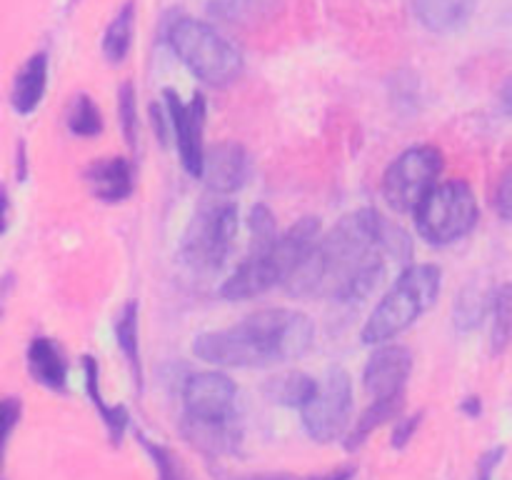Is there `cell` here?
Returning a JSON list of instances; mask_svg holds the SVG:
<instances>
[{
    "label": "cell",
    "mask_w": 512,
    "mask_h": 480,
    "mask_svg": "<svg viewBox=\"0 0 512 480\" xmlns=\"http://www.w3.org/2000/svg\"><path fill=\"white\" fill-rule=\"evenodd\" d=\"M385 223L388 220L373 208L345 215L315 243L285 290L295 298H335L345 303L368 298L385 275Z\"/></svg>",
    "instance_id": "obj_1"
},
{
    "label": "cell",
    "mask_w": 512,
    "mask_h": 480,
    "mask_svg": "<svg viewBox=\"0 0 512 480\" xmlns=\"http://www.w3.org/2000/svg\"><path fill=\"white\" fill-rule=\"evenodd\" d=\"M315 325L300 310L265 308L225 330L193 340V355L223 368H268L298 360L313 348Z\"/></svg>",
    "instance_id": "obj_2"
},
{
    "label": "cell",
    "mask_w": 512,
    "mask_h": 480,
    "mask_svg": "<svg viewBox=\"0 0 512 480\" xmlns=\"http://www.w3.org/2000/svg\"><path fill=\"white\" fill-rule=\"evenodd\" d=\"M235 400H238V385L228 375L218 370L190 375L183 385V420H180V430L188 443L210 458L235 453L243 440Z\"/></svg>",
    "instance_id": "obj_3"
},
{
    "label": "cell",
    "mask_w": 512,
    "mask_h": 480,
    "mask_svg": "<svg viewBox=\"0 0 512 480\" xmlns=\"http://www.w3.org/2000/svg\"><path fill=\"white\" fill-rule=\"evenodd\" d=\"M320 220L308 215L278 235L270 248L248 250L243 263L220 285V298L248 300L265 293L273 285L288 283L290 275L300 268L310 250L318 243Z\"/></svg>",
    "instance_id": "obj_4"
},
{
    "label": "cell",
    "mask_w": 512,
    "mask_h": 480,
    "mask_svg": "<svg viewBox=\"0 0 512 480\" xmlns=\"http://www.w3.org/2000/svg\"><path fill=\"white\" fill-rule=\"evenodd\" d=\"M440 288H443V270L438 265L420 263L405 268L393 288L370 313L360 333L363 343L383 345L385 340H393L395 335L408 330L425 310L433 308Z\"/></svg>",
    "instance_id": "obj_5"
},
{
    "label": "cell",
    "mask_w": 512,
    "mask_h": 480,
    "mask_svg": "<svg viewBox=\"0 0 512 480\" xmlns=\"http://www.w3.org/2000/svg\"><path fill=\"white\" fill-rule=\"evenodd\" d=\"M165 38L185 68L203 83L230 85L243 70V55L205 20L193 15H173L165 23Z\"/></svg>",
    "instance_id": "obj_6"
},
{
    "label": "cell",
    "mask_w": 512,
    "mask_h": 480,
    "mask_svg": "<svg viewBox=\"0 0 512 480\" xmlns=\"http://www.w3.org/2000/svg\"><path fill=\"white\" fill-rule=\"evenodd\" d=\"M480 220L475 193L465 180H445L435 185L415 210V228L430 245H450L473 233Z\"/></svg>",
    "instance_id": "obj_7"
},
{
    "label": "cell",
    "mask_w": 512,
    "mask_h": 480,
    "mask_svg": "<svg viewBox=\"0 0 512 480\" xmlns=\"http://www.w3.org/2000/svg\"><path fill=\"white\" fill-rule=\"evenodd\" d=\"M238 235V208L235 203H208L195 213L185 230L180 258L198 273H215L223 268Z\"/></svg>",
    "instance_id": "obj_8"
},
{
    "label": "cell",
    "mask_w": 512,
    "mask_h": 480,
    "mask_svg": "<svg viewBox=\"0 0 512 480\" xmlns=\"http://www.w3.org/2000/svg\"><path fill=\"white\" fill-rule=\"evenodd\" d=\"M443 153L433 145H415L400 153L383 175V198L395 213H415L425 195L435 188Z\"/></svg>",
    "instance_id": "obj_9"
},
{
    "label": "cell",
    "mask_w": 512,
    "mask_h": 480,
    "mask_svg": "<svg viewBox=\"0 0 512 480\" xmlns=\"http://www.w3.org/2000/svg\"><path fill=\"white\" fill-rule=\"evenodd\" d=\"M353 418V378L345 368H328L315 398L300 410L303 428L315 443H333Z\"/></svg>",
    "instance_id": "obj_10"
},
{
    "label": "cell",
    "mask_w": 512,
    "mask_h": 480,
    "mask_svg": "<svg viewBox=\"0 0 512 480\" xmlns=\"http://www.w3.org/2000/svg\"><path fill=\"white\" fill-rule=\"evenodd\" d=\"M163 103L168 108L170 125H173L175 133V148H178L180 163L188 170L193 178H203L205 168V153L203 148V133H205V98L200 93L193 95L190 103H183L180 95L175 90H165Z\"/></svg>",
    "instance_id": "obj_11"
},
{
    "label": "cell",
    "mask_w": 512,
    "mask_h": 480,
    "mask_svg": "<svg viewBox=\"0 0 512 480\" xmlns=\"http://www.w3.org/2000/svg\"><path fill=\"white\" fill-rule=\"evenodd\" d=\"M410 373H413V353L405 345H380L365 365V390L373 400L398 398L403 395Z\"/></svg>",
    "instance_id": "obj_12"
},
{
    "label": "cell",
    "mask_w": 512,
    "mask_h": 480,
    "mask_svg": "<svg viewBox=\"0 0 512 480\" xmlns=\"http://www.w3.org/2000/svg\"><path fill=\"white\" fill-rule=\"evenodd\" d=\"M250 178V158L243 145L220 143L205 153L203 183L208 190L218 195H233L248 183Z\"/></svg>",
    "instance_id": "obj_13"
},
{
    "label": "cell",
    "mask_w": 512,
    "mask_h": 480,
    "mask_svg": "<svg viewBox=\"0 0 512 480\" xmlns=\"http://www.w3.org/2000/svg\"><path fill=\"white\" fill-rule=\"evenodd\" d=\"M90 190L103 203H123L133 195V165L125 158H98L88 170H85Z\"/></svg>",
    "instance_id": "obj_14"
},
{
    "label": "cell",
    "mask_w": 512,
    "mask_h": 480,
    "mask_svg": "<svg viewBox=\"0 0 512 480\" xmlns=\"http://www.w3.org/2000/svg\"><path fill=\"white\" fill-rule=\"evenodd\" d=\"M478 0H413L415 18L430 33H453L473 18Z\"/></svg>",
    "instance_id": "obj_15"
},
{
    "label": "cell",
    "mask_w": 512,
    "mask_h": 480,
    "mask_svg": "<svg viewBox=\"0 0 512 480\" xmlns=\"http://www.w3.org/2000/svg\"><path fill=\"white\" fill-rule=\"evenodd\" d=\"M45 88H48V55L35 53L25 60V65L15 75L13 93H10V103H13L15 113H33L40 100H43Z\"/></svg>",
    "instance_id": "obj_16"
},
{
    "label": "cell",
    "mask_w": 512,
    "mask_h": 480,
    "mask_svg": "<svg viewBox=\"0 0 512 480\" xmlns=\"http://www.w3.org/2000/svg\"><path fill=\"white\" fill-rule=\"evenodd\" d=\"M28 370L35 383L50 390H65L68 385V363L58 345L50 338H35L28 348Z\"/></svg>",
    "instance_id": "obj_17"
},
{
    "label": "cell",
    "mask_w": 512,
    "mask_h": 480,
    "mask_svg": "<svg viewBox=\"0 0 512 480\" xmlns=\"http://www.w3.org/2000/svg\"><path fill=\"white\" fill-rule=\"evenodd\" d=\"M83 375H85V390H88V398L90 403L95 405V410H98L105 430H108L110 443L120 445L130 420L128 410H125V405H105L103 393H100V368L98 363H95L93 355H85L83 358Z\"/></svg>",
    "instance_id": "obj_18"
},
{
    "label": "cell",
    "mask_w": 512,
    "mask_h": 480,
    "mask_svg": "<svg viewBox=\"0 0 512 480\" xmlns=\"http://www.w3.org/2000/svg\"><path fill=\"white\" fill-rule=\"evenodd\" d=\"M318 388L320 380H315L313 375L300 373V370H288V373L275 375V378L265 383V395H268V400L285 405V408L303 410L315 398Z\"/></svg>",
    "instance_id": "obj_19"
},
{
    "label": "cell",
    "mask_w": 512,
    "mask_h": 480,
    "mask_svg": "<svg viewBox=\"0 0 512 480\" xmlns=\"http://www.w3.org/2000/svg\"><path fill=\"white\" fill-rule=\"evenodd\" d=\"M138 303L128 300L120 308L118 318H115V340L123 353L125 363H128L130 375L135 380V388L143 390V363H140V340H138Z\"/></svg>",
    "instance_id": "obj_20"
},
{
    "label": "cell",
    "mask_w": 512,
    "mask_h": 480,
    "mask_svg": "<svg viewBox=\"0 0 512 480\" xmlns=\"http://www.w3.org/2000/svg\"><path fill=\"white\" fill-rule=\"evenodd\" d=\"M400 413H403V395H398V398L373 400V403H370L368 408L360 413V418L355 420V425L350 428V433L345 435V448H348L350 453H353V450H358L360 445H365V440H368L370 435L380 428V425H385L388 420H393V418H400Z\"/></svg>",
    "instance_id": "obj_21"
},
{
    "label": "cell",
    "mask_w": 512,
    "mask_h": 480,
    "mask_svg": "<svg viewBox=\"0 0 512 480\" xmlns=\"http://www.w3.org/2000/svg\"><path fill=\"white\" fill-rule=\"evenodd\" d=\"M133 30H135V0H125L123 8L118 10L113 20H110L108 30L103 35V55L113 65L123 63L133 45Z\"/></svg>",
    "instance_id": "obj_22"
},
{
    "label": "cell",
    "mask_w": 512,
    "mask_h": 480,
    "mask_svg": "<svg viewBox=\"0 0 512 480\" xmlns=\"http://www.w3.org/2000/svg\"><path fill=\"white\" fill-rule=\"evenodd\" d=\"M280 0H210L208 15L225 23H253L278 8Z\"/></svg>",
    "instance_id": "obj_23"
},
{
    "label": "cell",
    "mask_w": 512,
    "mask_h": 480,
    "mask_svg": "<svg viewBox=\"0 0 512 480\" xmlns=\"http://www.w3.org/2000/svg\"><path fill=\"white\" fill-rule=\"evenodd\" d=\"M512 343V283L500 285L493 295V330H490V348L503 353Z\"/></svg>",
    "instance_id": "obj_24"
},
{
    "label": "cell",
    "mask_w": 512,
    "mask_h": 480,
    "mask_svg": "<svg viewBox=\"0 0 512 480\" xmlns=\"http://www.w3.org/2000/svg\"><path fill=\"white\" fill-rule=\"evenodd\" d=\"M68 128L78 138H95L103 130V115L90 95H75L68 108Z\"/></svg>",
    "instance_id": "obj_25"
},
{
    "label": "cell",
    "mask_w": 512,
    "mask_h": 480,
    "mask_svg": "<svg viewBox=\"0 0 512 480\" xmlns=\"http://www.w3.org/2000/svg\"><path fill=\"white\" fill-rule=\"evenodd\" d=\"M118 125L125 143L135 148L138 143V100H135V88L130 80H125L118 88Z\"/></svg>",
    "instance_id": "obj_26"
},
{
    "label": "cell",
    "mask_w": 512,
    "mask_h": 480,
    "mask_svg": "<svg viewBox=\"0 0 512 480\" xmlns=\"http://www.w3.org/2000/svg\"><path fill=\"white\" fill-rule=\"evenodd\" d=\"M138 440L145 448V453L150 455V460H153L155 470H158V480H190V475L185 473L183 465L178 463L173 450H168L160 443H153V440L145 438L143 433H138Z\"/></svg>",
    "instance_id": "obj_27"
},
{
    "label": "cell",
    "mask_w": 512,
    "mask_h": 480,
    "mask_svg": "<svg viewBox=\"0 0 512 480\" xmlns=\"http://www.w3.org/2000/svg\"><path fill=\"white\" fill-rule=\"evenodd\" d=\"M250 250L270 248V245L278 240V223H275V215L268 205H255L250 210Z\"/></svg>",
    "instance_id": "obj_28"
},
{
    "label": "cell",
    "mask_w": 512,
    "mask_h": 480,
    "mask_svg": "<svg viewBox=\"0 0 512 480\" xmlns=\"http://www.w3.org/2000/svg\"><path fill=\"white\" fill-rule=\"evenodd\" d=\"M455 310H458V328L470 330V328H475V325H478L480 318H483L485 305L480 303V295L470 298L468 293H463L458 298V305H455Z\"/></svg>",
    "instance_id": "obj_29"
},
{
    "label": "cell",
    "mask_w": 512,
    "mask_h": 480,
    "mask_svg": "<svg viewBox=\"0 0 512 480\" xmlns=\"http://www.w3.org/2000/svg\"><path fill=\"white\" fill-rule=\"evenodd\" d=\"M495 210H498L500 218L512 223V165L505 170L498 183V190H495Z\"/></svg>",
    "instance_id": "obj_30"
},
{
    "label": "cell",
    "mask_w": 512,
    "mask_h": 480,
    "mask_svg": "<svg viewBox=\"0 0 512 480\" xmlns=\"http://www.w3.org/2000/svg\"><path fill=\"white\" fill-rule=\"evenodd\" d=\"M503 458H505L503 445H500V448L485 450L478 460V473H475V480H493L495 470H498V465L503 463Z\"/></svg>",
    "instance_id": "obj_31"
},
{
    "label": "cell",
    "mask_w": 512,
    "mask_h": 480,
    "mask_svg": "<svg viewBox=\"0 0 512 480\" xmlns=\"http://www.w3.org/2000/svg\"><path fill=\"white\" fill-rule=\"evenodd\" d=\"M420 420H423V413H415V415H410V418H403L398 425H395L393 448L400 450L410 443V438H413L415 430H418Z\"/></svg>",
    "instance_id": "obj_32"
},
{
    "label": "cell",
    "mask_w": 512,
    "mask_h": 480,
    "mask_svg": "<svg viewBox=\"0 0 512 480\" xmlns=\"http://www.w3.org/2000/svg\"><path fill=\"white\" fill-rule=\"evenodd\" d=\"M150 118H153L155 138H158V143L165 145V143H168L170 130H173V125H170V115H165L163 105L153 103V105H150Z\"/></svg>",
    "instance_id": "obj_33"
},
{
    "label": "cell",
    "mask_w": 512,
    "mask_h": 480,
    "mask_svg": "<svg viewBox=\"0 0 512 480\" xmlns=\"http://www.w3.org/2000/svg\"><path fill=\"white\" fill-rule=\"evenodd\" d=\"M20 413H23V405H20V400L18 398H5V405H3L5 443H8L10 435H13L15 425H18V420H20Z\"/></svg>",
    "instance_id": "obj_34"
},
{
    "label": "cell",
    "mask_w": 512,
    "mask_h": 480,
    "mask_svg": "<svg viewBox=\"0 0 512 480\" xmlns=\"http://www.w3.org/2000/svg\"><path fill=\"white\" fill-rule=\"evenodd\" d=\"M500 108H503L505 115H510L512 118V75H508L503 83V88H500Z\"/></svg>",
    "instance_id": "obj_35"
},
{
    "label": "cell",
    "mask_w": 512,
    "mask_h": 480,
    "mask_svg": "<svg viewBox=\"0 0 512 480\" xmlns=\"http://www.w3.org/2000/svg\"><path fill=\"white\" fill-rule=\"evenodd\" d=\"M353 475H355V468L345 465V468L330 470V473H325V475H313V478H308V480H353Z\"/></svg>",
    "instance_id": "obj_36"
},
{
    "label": "cell",
    "mask_w": 512,
    "mask_h": 480,
    "mask_svg": "<svg viewBox=\"0 0 512 480\" xmlns=\"http://www.w3.org/2000/svg\"><path fill=\"white\" fill-rule=\"evenodd\" d=\"M460 408H463V413L470 415V418H478V415L483 413V403H480V398H475V395L473 398H465Z\"/></svg>",
    "instance_id": "obj_37"
},
{
    "label": "cell",
    "mask_w": 512,
    "mask_h": 480,
    "mask_svg": "<svg viewBox=\"0 0 512 480\" xmlns=\"http://www.w3.org/2000/svg\"><path fill=\"white\" fill-rule=\"evenodd\" d=\"M230 480H298L288 473H265V475H248V478H230Z\"/></svg>",
    "instance_id": "obj_38"
},
{
    "label": "cell",
    "mask_w": 512,
    "mask_h": 480,
    "mask_svg": "<svg viewBox=\"0 0 512 480\" xmlns=\"http://www.w3.org/2000/svg\"><path fill=\"white\" fill-rule=\"evenodd\" d=\"M20 158H18V178L23 180L25 178V145L20 143Z\"/></svg>",
    "instance_id": "obj_39"
}]
</instances>
